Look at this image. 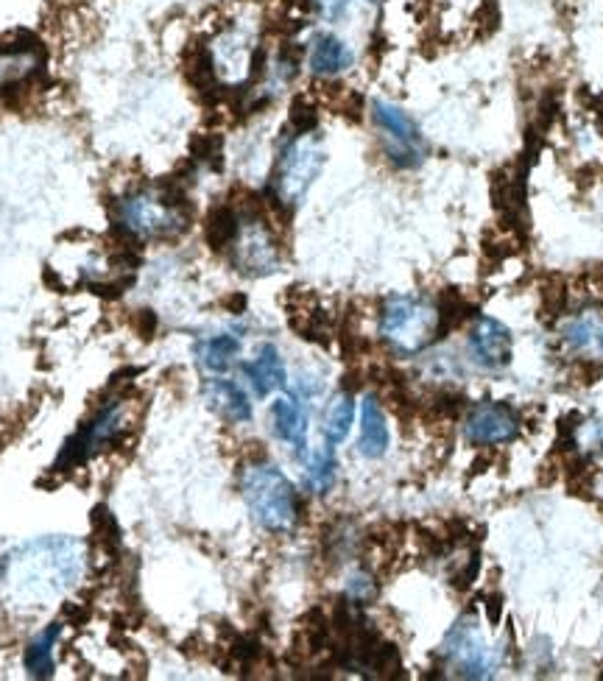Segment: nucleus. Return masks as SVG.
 <instances>
[{
	"mask_svg": "<svg viewBox=\"0 0 603 681\" xmlns=\"http://www.w3.org/2000/svg\"><path fill=\"white\" fill-rule=\"evenodd\" d=\"M310 3L324 20H341L349 9V0H310Z\"/></svg>",
	"mask_w": 603,
	"mask_h": 681,
	"instance_id": "27",
	"label": "nucleus"
},
{
	"mask_svg": "<svg viewBox=\"0 0 603 681\" xmlns=\"http://www.w3.org/2000/svg\"><path fill=\"white\" fill-rule=\"evenodd\" d=\"M241 492L252 520L268 534H288L299 520V497L294 483L266 461H255L243 469Z\"/></svg>",
	"mask_w": 603,
	"mask_h": 681,
	"instance_id": "2",
	"label": "nucleus"
},
{
	"mask_svg": "<svg viewBox=\"0 0 603 681\" xmlns=\"http://www.w3.org/2000/svg\"><path fill=\"white\" fill-rule=\"evenodd\" d=\"M132 324H134V333L140 335L143 341L154 338V333H157V316H154L151 310H137Z\"/></svg>",
	"mask_w": 603,
	"mask_h": 681,
	"instance_id": "28",
	"label": "nucleus"
},
{
	"mask_svg": "<svg viewBox=\"0 0 603 681\" xmlns=\"http://www.w3.org/2000/svg\"><path fill=\"white\" fill-rule=\"evenodd\" d=\"M375 592H377V587H375V578L369 573H363V570H358V573H352L349 575V584H347V598L349 601H355V603H366V601H372L375 598Z\"/></svg>",
	"mask_w": 603,
	"mask_h": 681,
	"instance_id": "24",
	"label": "nucleus"
},
{
	"mask_svg": "<svg viewBox=\"0 0 603 681\" xmlns=\"http://www.w3.org/2000/svg\"><path fill=\"white\" fill-rule=\"evenodd\" d=\"M241 213V229L238 238L229 246L232 266L241 271L243 277H268L274 274L282 263L280 241L274 229L268 224L266 207L260 199H246Z\"/></svg>",
	"mask_w": 603,
	"mask_h": 681,
	"instance_id": "5",
	"label": "nucleus"
},
{
	"mask_svg": "<svg viewBox=\"0 0 603 681\" xmlns=\"http://www.w3.org/2000/svg\"><path fill=\"white\" fill-rule=\"evenodd\" d=\"M469 355L472 361L489 369V372H500L511 363L514 347H511V333L503 321L492 319V316H481L472 324L469 333Z\"/></svg>",
	"mask_w": 603,
	"mask_h": 681,
	"instance_id": "9",
	"label": "nucleus"
},
{
	"mask_svg": "<svg viewBox=\"0 0 603 681\" xmlns=\"http://www.w3.org/2000/svg\"><path fill=\"white\" fill-rule=\"evenodd\" d=\"M447 668L461 679H486L495 670V651L486 645L475 617L464 615L447 631L442 645Z\"/></svg>",
	"mask_w": 603,
	"mask_h": 681,
	"instance_id": "7",
	"label": "nucleus"
},
{
	"mask_svg": "<svg viewBox=\"0 0 603 681\" xmlns=\"http://www.w3.org/2000/svg\"><path fill=\"white\" fill-rule=\"evenodd\" d=\"M428 411L433 416V422L447 425V422H456L458 416L467 414V400L461 394H456V391H442V394H436L428 402Z\"/></svg>",
	"mask_w": 603,
	"mask_h": 681,
	"instance_id": "22",
	"label": "nucleus"
},
{
	"mask_svg": "<svg viewBox=\"0 0 603 681\" xmlns=\"http://www.w3.org/2000/svg\"><path fill=\"white\" fill-rule=\"evenodd\" d=\"M478 570H481V559H478V553H472V556L467 559V564H464V567H461V570L450 578V584H453L458 592H467V589L475 584Z\"/></svg>",
	"mask_w": 603,
	"mask_h": 681,
	"instance_id": "26",
	"label": "nucleus"
},
{
	"mask_svg": "<svg viewBox=\"0 0 603 681\" xmlns=\"http://www.w3.org/2000/svg\"><path fill=\"white\" fill-rule=\"evenodd\" d=\"M324 162H327V151H324L319 134H294L282 148L277 168H274V179H271L274 204L285 213L296 210L305 201L313 182L322 174Z\"/></svg>",
	"mask_w": 603,
	"mask_h": 681,
	"instance_id": "3",
	"label": "nucleus"
},
{
	"mask_svg": "<svg viewBox=\"0 0 603 681\" xmlns=\"http://www.w3.org/2000/svg\"><path fill=\"white\" fill-rule=\"evenodd\" d=\"M241 372L246 374V380L252 383L257 397H268L271 391L285 386L288 374H285V363L280 358V349L274 344H263L257 349V355L252 361H246L241 366Z\"/></svg>",
	"mask_w": 603,
	"mask_h": 681,
	"instance_id": "12",
	"label": "nucleus"
},
{
	"mask_svg": "<svg viewBox=\"0 0 603 681\" xmlns=\"http://www.w3.org/2000/svg\"><path fill=\"white\" fill-rule=\"evenodd\" d=\"M352 62H355L352 48H349L344 40H338L335 34H319L316 40L310 42L308 65L310 70H313V76L333 79L338 73L349 70Z\"/></svg>",
	"mask_w": 603,
	"mask_h": 681,
	"instance_id": "13",
	"label": "nucleus"
},
{
	"mask_svg": "<svg viewBox=\"0 0 603 681\" xmlns=\"http://www.w3.org/2000/svg\"><path fill=\"white\" fill-rule=\"evenodd\" d=\"M369 3H380V0H369Z\"/></svg>",
	"mask_w": 603,
	"mask_h": 681,
	"instance_id": "33",
	"label": "nucleus"
},
{
	"mask_svg": "<svg viewBox=\"0 0 603 681\" xmlns=\"http://www.w3.org/2000/svg\"><path fill=\"white\" fill-rule=\"evenodd\" d=\"M436 308H439V338H444L447 333H453L456 327H461V324L472 316L469 302L461 294H456V291H447Z\"/></svg>",
	"mask_w": 603,
	"mask_h": 681,
	"instance_id": "21",
	"label": "nucleus"
},
{
	"mask_svg": "<svg viewBox=\"0 0 603 681\" xmlns=\"http://www.w3.org/2000/svg\"><path fill=\"white\" fill-rule=\"evenodd\" d=\"M238 229H241V213L238 207L232 204H218L207 215V224H204V238L213 246L215 252H224L232 246V241L238 238Z\"/></svg>",
	"mask_w": 603,
	"mask_h": 681,
	"instance_id": "17",
	"label": "nucleus"
},
{
	"mask_svg": "<svg viewBox=\"0 0 603 681\" xmlns=\"http://www.w3.org/2000/svg\"><path fill=\"white\" fill-rule=\"evenodd\" d=\"M115 227L129 241H174L190 227L185 187L176 179L157 187H143L118 201Z\"/></svg>",
	"mask_w": 603,
	"mask_h": 681,
	"instance_id": "1",
	"label": "nucleus"
},
{
	"mask_svg": "<svg viewBox=\"0 0 603 681\" xmlns=\"http://www.w3.org/2000/svg\"><path fill=\"white\" fill-rule=\"evenodd\" d=\"M389 450V425L386 414L380 408L377 397H366L361 405V439H358V453L363 458H383Z\"/></svg>",
	"mask_w": 603,
	"mask_h": 681,
	"instance_id": "14",
	"label": "nucleus"
},
{
	"mask_svg": "<svg viewBox=\"0 0 603 681\" xmlns=\"http://www.w3.org/2000/svg\"><path fill=\"white\" fill-rule=\"evenodd\" d=\"M483 606H486V620H489V626L492 628L500 626V620H503V598H500V592L483 595Z\"/></svg>",
	"mask_w": 603,
	"mask_h": 681,
	"instance_id": "29",
	"label": "nucleus"
},
{
	"mask_svg": "<svg viewBox=\"0 0 603 681\" xmlns=\"http://www.w3.org/2000/svg\"><path fill=\"white\" fill-rule=\"evenodd\" d=\"M335 469H338V464H335L333 444L316 447L305 458V486L313 495H327L335 483Z\"/></svg>",
	"mask_w": 603,
	"mask_h": 681,
	"instance_id": "19",
	"label": "nucleus"
},
{
	"mask_svg": "<svg viewBox=\"0 0 603 681\" xmlns=\"http://www.w3.org/2000/svg\"><path fill=\"white\" fill-rule=\"evenodd\" d=\"M573 380H578V386H595L603 377V361L595 358H581L573 363Z\"/></svg>",
	"mask_w": 603,
	"mask_h": 681,
	"instance_id": "25",
	"label": "nucleus"
},
{
	"mask_svg": "<svg viewBox=\"0 0 603 681\" xmlns=\"http://www.w3.org/2000/svg\"><path fill=\"white\" fill-rule=\"evenodd\" d=\"M62 617H65L70 626H84V623L90 620V609H87L84 603H65Z\"/></svg>",
	"mask_w": 603,
	"mask_h": 681,
	"instance_id": "30",
	"label": "nucleus"
},
{
	"mask_svg": "<svg viewBox=\"0 0 603 681\" xmlns=\"http://www.w3.org/2000/svg\"><path fill=\"white\" fill-rule=\"evenodd\" d=\"M564 341L578 352H592L603 355V313L598 310H584L576 319L564 324Z\"/></svg>",
	"mask_w": 603,
	"mask_h": 681,
	"instance_id": "15",
	"label": "nucleus"
},
{
	"mask_svg": "<svg viewBox=\"0 0 603 681\" xmlns=\"http://www.w3.org/2000/svg\"><path fill=\"white\" fill-rule=\"evenodd\" d=\"M268 419H271V430H274L277 439L288 441L296 453H305V441H308V414H305V408L299 405L296 397H280V400L271 402Z\"/></svg>",
	"mask_w": 603,
	"mask_h": 681,
	"instance_id": "11",
	"label": "nucleus"
},
{
	"mask_svg": "<svg viewBox=\"0 0 603 681\" xmlns=\"http://www.w3.org/2000/svg\"><path fill=\"white\" fill-rule=\"evenodd\" d=\"M352 419H355V402H352V391H341L335 394L333 402L327 405L324 414V439L327 444H341L352 430Z\"/></svg>",
	"mask_w": 603,
	"mask_h": 681,
	"instance_id": "20",
	"label": "nucleus"
},
{
	"mask_svg": "<svg viewBox=\"0 0 603 681\" xmlns=\"http://www.w3.org/2000/svg\"><path fill=\"white\" fill-rule=\"evenodd\" d=\"M559 475H562V472H559V469L553 467V464H550V461H548L545 467L539 469V475H536V478H539V483H542V486H550V483L556 481Z\"/></svg>",
	"mask_w": 603,
	"mask_h": 681,
	"instance_id": "32",
	"label": "nucleus"
},
{
	"mask_svg": "<svg viewBox=\"0 0 603 681\" xmlns=\"http://www.w3.org/2000/svg\"><path fill=\"white\" fill-rule=\"evenodd\" d=\"M62 634V623H51V626L40 631L34 640L28 642L26 648V670L37 679H48L54 676V645Z\"/></svg>",
	"mask_w": 603,
	"mask_h": 681,
	"instance_id": "18",
	"label": "nucleus"
},
{
	"mask_svg": "<svg viewBox=\"0 0 603 681\" xmlns=\"http://www.w3.org/2000/svg\"><path fill=\"white\" fill-rule=\"evenodd\" d=\"M372 121H375L377 132H380V146L386 160L400 168V171H414L425 162L428 146L425 137L419 132L416 121L389 101H375L372 104Z\"/></svg>",
	"mask_w": 603,
	"mask_h": 681,
	"instance_id": "6",
	"label": "nucleus"
},
{
	"mask_svg": "<svg viewBox=\"0 0 603 681\" xmlns=\"http://www.w3.org/2000/svg\"><path fill=\"white\" fill-rule=\"evenodd\" d=\"M380 335L394 352L416 355L439 338V308L422 296H389L380 308Z\"/></svg>",
	"mask_w": 603,
	"mask_h": 681,
	"instance_id": "4",
	"label": "nucleus"
},
{
	"mask_svg": "<svg viewBox=\"0 0 603 681\" xmlns=\"http://www.w3.org/2000/svg\"><path fill=\"white\" fill-rule=\"evenodd\" d=\"M464 433L472 444H509L520 433V416L503 402H478L467 411Z\"/></svg>",
	"mask_w": 603,
	"mask_h": 681,
	"instance_id": "8",
	"label": "nucleus"
},
{
	"mask_svg": "<svg viewBox=\"0 0 603 681\" xmlns=\"http://www.w3.org/2000/svg\"><path fill=\"white\" fill-rule=\"evenodd\" d=\"M495 467V455L492 453H478L475 458H472V464H469V475L475 478V475H483L486 469Z\"/></svg>",
	"mask_w": 603,
	"mask_h": 681,
	"instance_id": "31",
	"label": "nucleus"
},
{
	"mask_svg": "<svg viewBox=\"0 0 603 681\" xmlns=\"http://www.w3.org/2000/svg\"><path fill=\"white\" fill-rule=\"evenodd\" d=\"M316 123H319L316 107L308 104V98H296L294 107H291V126H294V132L296 134L316 132Z\"/></svg>",
	"mask_w": 603,
	"mask_h": 681,
	"instance_id": "23",
	"label": "nucleus"
},
{
	"mask_svg": "<svg viewBox=\"0 0 603 681\" xmlns=\"http://www.w3.org/2000/svg\"><path fill=\"white\" fill-rule=\"evenodd\" d=\"M238 352H241V341L229 333L201 338V341H196V347H193V355H196L201 369L215 374L227 372L232 361L238 358Z\"/></svg>",
	"mask_w": 603,
	"mask_h": 681,
	"instance_id": "16",
	"label": "nucleus"
},
{
	"mask_svg": "<svg viewBox=\"0 0 603 681\" xmlns=\"http://www.w3.org/2000/svg\"><path fill=\"white\" fill-rule=\"evenodd\" d=\"M204 402L218 419H224L229 425H243L252 419V402L246 397L238 383H232L227 377H213L201 386Z\"/></svg>",
	"mask_w": 603,
	"mask_h": 681,
	"instance_id": "10",
	"label": "nucleus"
}]
</instances>
